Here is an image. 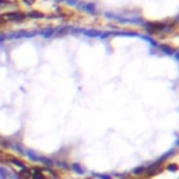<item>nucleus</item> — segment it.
<instances>
[{
	"label": "nucleus",
	"instance_id": "obj_2",
	"mask_svg": "<svg viewBox=\"0 0 179 179\" xmlns=\"http://www.w3.org/2000/svg\"><path fill=\"white\" fill-rule=\"evenodd\" d=\"M73 168H74V169H76L77 172H80V174L83 172V169H81V168H79V166H77V165H73Z\"/></svg>",
	"mask_w": 179,
	"mask_h": 179
},
{
	"label": "nucleus",
	"instance_id": "obj_1",
	"mask_svg": "<svg viewBox=\"0 0 179 179\" xmlns=\"http://www.w3.org/2000/svg\"><path fill=\"white\" fill-rule=\"evenodd\" d=\"M32 178L34 179H43L42 178V174H41L39 171H34V172H32Z\"/></svg>",
	"mask_w": 179,
	"mask_h": 179
}]
</instances>
